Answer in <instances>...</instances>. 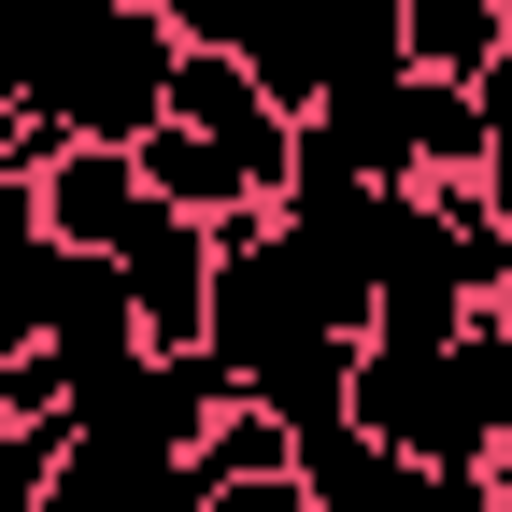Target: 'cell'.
Wrapping results in <instances>:
<instances>
[{"instance_id":"cell-1","label":"cell","mask_w":512,"mask_h":512,"mask_svg":"<svg viewBox=\"0 0 512 512\" xmlns=\"http://www.w3.org/2000/svg\"><path fill=\"white\" fill-rule=\"evenodd\" d=\"M214 384L256 413H285V427H328L356 399V328L328 299H313V256L285 214H228L214 228V328H200Z\"/></svg>"},{"instance_id":"cell-2","label":"cell","mask_w":512,"mask_h":512,"mask_svg":"<svg viewBox=\"0 0 512 512\" xmlns=\"http://www.w3.org/2000/svg\"><path fill=\"white\" fill-rule=\"evenodd\" d=\"M0 100H29L72 143H143L171 100L157 0H0Z\"/></svg>"},{"instance_id":"cell-3","label":"cell","mask_w":512,"mask_h":512,"mask_svg":"<svg viewBox=\"0 0 512 512\" xmlns=\"http://www.w3.org/2000/svg\"><path fill=\"white\" fill-rule=\"evenodd\" d=\"M384 456L413 470H484L512 441V328L456 313V328H370L356 342V399H342Z\"/></svg>"},{"instance_id":"cell-4","label":"cell","mask_w":512,"mask_h":512,"mask_svg":"<svg viewBox=\"0 0 512 512\" xmlns=\"http://www.w3.org/2000/svg\"><path fill=\"white\" fill-rule=\"evenodd\" d=\"M228 413L214 356H157V342H114L72 370V427L86 441H157V456H200V427Z\"/></svg>"},{"instance_id":"cell-5","label":"cell","mask_w":512,"mask_h":512,"mask_svg":"<svg viewBox=\"0 0 512 512\" xmlns=\"http://www.w3.org/2000/svg\"><path fill=\"white\" fill-rule=\"evenodd\" d=\"M157 114H171V128H200V143H228L256 185H271V200L299 185V114L256 86L228 43H171V100H157Z\"/></svg>"},{"instance_id":"cell-6","label":"cell","mask_w":512,"mask_h":512,"mask_svg":"<svg viewBox=\"0 0 512 512\" xmlns=\"http://www.w3.org/2000/svg\"><path fill=\"white\" fill-rule=\"evenodd\" d=\"M114 271H128V313H143L157 356H200V328H214V228L200 214L143 200V228L114 242Z\"/></svg>"},{"instance_id":"cell-7","label":"cell","mask_w":512,"mask_h":512,"mask_svg":"<svg viewBox=\"0 0 512 512\" xmlns=\"http://www.w3.org/2000/svg\"><path fill=\"white\" fill-rule=\"evenodd\" d=\"M29 214H43L57 256H114L128 228H143V157L128 143H57L43 185H29Z\"/></svg>"},{"instance_id":"cell-8","label":"cell","mask_w":512,"mask_h":512,"mask_svg":"<svg viewBox=\"0 0 512 512\" xmlns=\"http://www.w3.org/2000/svg\"><path fill=\"white\" fill-rule=\"evenodd\" d=\"M200 456H157V441H86L72 427V470L43 484V512H200Z\"/></svg>"},{"instance_id":"cell-9","label":"cell","mask_w":512,"mask_h":512,"mask_svg":"<svg viewBox=\"0 0 512 512\" xmlns=\"http://www.w3.org/2000/svg\"><path fill=\"white\" fill-rule=\"evenodd\" d=\"M128 157H143V200H171V214H200V228H228V214H285L271 200V185H256L228 143H200V128H143V143H128Z\"/></svg>"},{"instance_id":"cell-10","label":"cell","mask_w":512,"mask_h":512,"mask_svg":"<svg viewBox=\"0 0 512 512\" xmlns=\"http://www.w3.org/2000/svg\"><path fill=\"white\" fill-rule=\"evenodd\" d=\"M498 0H399V57H413V72H441V86H470L484 72V57H498Z\"/></svg>"},{"instance_id":"cell-11","label":"cell","mask_w":512,"mask_h":512,"mask_svg":"<svg viewBox=\"0 0 512 512\" xmlns=\"http://www.w3.org/2000/svg\"><path fill=\"white\" fill-rule=\"evenodd\" d=\"M72 470V413H29V427H0V512H43V484Z\"/></svg>"},{"instance_id":"cell-12","label":"cell","mask_w":512,"mask_h":512,"mask_svg":"<svg viewBox=\"0 0 512 512\" xmlns=\"http://www.w3.org/2000/svg\"><path fill=\"white\" fill-rule=\"evenodd\" d=\"M157 15H171V43H256V0H157Z\"/></svg>"},{"instance_id":"cell-13","label":"cell","mask_w":512,"mask_h":512,"mask_svg":"<svg viewBox=\"0 0 512 512\" xmlns=\"http://www.w3.org/2000/svg\"><path fill=\"white\" fill-rule=\"evenodd\" d=\"M200 512H328V498H313L299 470H242V484H214Z\"/></svg>"},{"instance_id":"cell-14","label":"cell","mask_w":512,"mask_h":512,"mask_svg":"<svg viewBox=\"0 0 512 512\" xmlns=\"http://www.w3.org/2000/svg\"><path fill=\"white\" fill-rule=\"evenodd\" d=\"M484 214H498V228H512V143H498V157H484Z\"/></svg>"},{"instance_id":"cell-15","label":"cell","mask_w":512,"mask_h":512,"mask_svg":"<svg viewBox=\"0 0 512 512\" xmlns=\"http://www.w3.org/2000/svg\"><path fill=\"white\" fill-rule=\"evenodd\" d=\"M484 498H498V512H512V441H498V456H484Z\"/></svg>"},{"instance_id":"cell-16","label":"cell","mask_w":512,"mask_h":512,"mask_svg":"<svg viewBox=\"0 0 512 512\" xmlns=\"http://www.w3.org/2000/svg\"><path fill=\"white\" fill-rule=\"evenodd\" d=\"M498 328H512V271H498Z\"/></svg>"},{"instance_id":"cell-17","label":"cell","mask_w":512,"mask_h":512,"mask_svg":"<svg viewBox=\"0 0 512 512\" xmlns=\"http://www.w3.org/2000/svg\"><path fill=\"white\" fill-rule=\"evenodd\" d=\"M498 15H512V0H498Z\"/></svg>"}]
</instances>
